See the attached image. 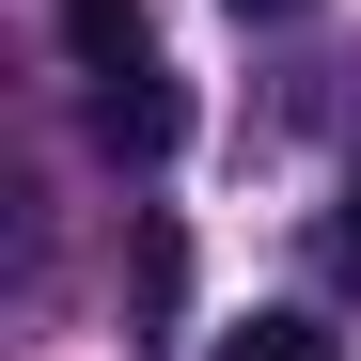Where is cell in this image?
I'll list each match as a JSON object with an SVG mask.
<instances>
[{
    "label": "cell",
    "mask_w": 361,
    "mask_h": 361,
    "mask_svg": "<svg viewBox=\"0 0 361 361\" xmlns=\"http://www.w3.org/2000/svg\"><path fill=\"white\" fill-rule=\"evenodd\" d=\"M94 142H110V157H173V142H189V94H173V63L94 79Z\"/></svg>",
    "instance_id": "obj_1"
},
{
    "label": "cell",
    "mask_w": 361,
    "mask_h": 361,
    "mask_svg": "<svg viewBox=\"0 0 361 361\" xmlns=\"http://www.w3.org/2000/svg\"><path fill=\"white\" fill-rule=\"evenodd\" d=\"M63 63H79V79L157 63V16H142V0H63Z\"/></svg>",
    "instance_id": "obj_2"
},
{
    "label": "cell",
    "mask_w": 361,
    "mask_h": 361,
    "mask_svg": "<svg viewBox=\"0 0 361 361\" xmlns=\"http://www.w3.org/2000/svg\"><path fill=\"white\" fill-rule=\"evenodd\" d=\"M220 361H330V330H314V314H252Z\"/></svg>",
    "instance_id": "obj_3"
},
{
    "label": "cell",
    "mask_w": 361,
    "mask_h": 361,
    "mask_svg": "<svg viewBox=\"0 0 361 361\" xmlns=\"http://www.w3.org/2000/svg\"><path fill=\"white\" fill-rule=\"evenodd\" d=\"M330 267L361 283V157H345V204H330Z\"/></svg>",
    "instance_id": "obj_4"
},
{
    "label": "cell",
    "mask_w": 361,
    "mask_h": 361,
    "mask_svg": "<svg viewBox=\"0 0 361 361\" xmlns=\"http://www.w3.org/2000/svg\"><path fill=\"white\" fill-rule=\"evenodd\" d=\"M235 16H298V0H235Z\"/></svg>",
    "instance_id": "obj_5"
}]
</instances>
